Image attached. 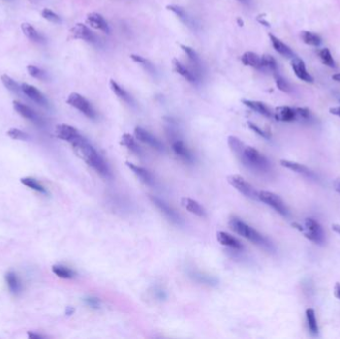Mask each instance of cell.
Instances as JSON below:
<instances>
[{"mask_svg": "<svg viewBox=\"0 0 340 339\" xmlns=\"http://www.w3.org/2000/svg\"><path fill=\"white\" fill-rule=\"evenodd\" d=\"M52 271L57 277H59L61 278H66V279L73 278L76 275V273L72 269H70L66 266H62V265L53 266Z\"/></svg>", "mask_w": 340, "mask_h": 339, "instance_id": "cell-31", "label": "cell"}, {"mask_svg": "<svg viewBox=\"0 0 340 339\" xmlns=\"http://www.w3.org/2000/svg\"><path fill=\"white\" fill-rule=\"evenodd\" d=\"M28 336L30 337V338H34V339H40V338H43V336L42 335H40V334H36V333H32V332H29L28 333Z\"/></svg>", "mask_w": 340, "mask_h": 339, "instance_id": "cell-51", "label": "cell"}, {"mask_svg": "<svg viewBox=\"0 0 340 339\" xmlns=\"http://www.w3.org/2000/svg\"><path fill=\"white\" fill-rule=\"evenodd\" d=\"M73 312H74V309H73V308H67V310H66V314H67V315H71Z\"/></svg>", "mask_w": 340, "mask_h": 339, "instance_id": "cell-55", "label": "cell"}, {"mask_svg": "<svg viewBox=\"0 0 340 339\" xmlns=\"http://www.w3.org/2000/svg\"><path fill=\"white\" fill-rule=\"evenodd\" d=\"M21 30L23 32V34L31 41L33 42H43L44 41V38L43 36L29 23H22L21 24Z\"/></svg>", "mask_w": 340, "mask_h": 339, "instance_id": "cell-29", "label": "cell"}, {"mask_svg": "<svg viewBox=\"0 0 340 339\" xmlns=\"http://www.w3.org/2000/svg\"><path fill=\"white\" fill-rule=\"evenodd\" d=\"M241 61L245 66L262 70V57L254 52H250V51L245 52L242 55Z\"/></svg>", "mask_w": 340, "mask_h": 339, "instance_id": "cell-24", "label": "cell"}, {"mask_svg": "<svg viewBox=\"0 0 340 339\" xmlns=\"http://www.w3.org/2000/svg\"><path fill=\"white\" fill-rule=\"evenodd\" d=\"M274 118L278 122L289 123L299 119L297 109L290 107H278L275 109Z\"/></svg>", "mask_w": 340, "mask_h": 339, "instance_id": "cell-12", "label": "cell"}, {"mask_svg": "<svg viewBox=\"0 0 340 339\" xmlns=\"http://www.w3.org/2000/svg\"><path fill=\"white\" fill-rule=\"evenodd\" d=\"M332 230L336 232L338 235H340V224H333L332 225Z\"/></svg>", "mask_w": 340, "mask_h": 339, "instance_id": "cell-52", "label": "cell"}, {"mask_svg": "<svg viewBox=\"0 0 340 339\" xmlns=\"http://www.w3.org/2000/svg\"><path fill=\"white\" fill-rule=\"evenodd\" d=\"M217 240L220 244H222L223 246H226V247H229L231 249H234V250H241L243 249V245L241 242L233 237L232 235L226 233V232H218L217 233Z\"/></svg>", "mask_w": 340, "mask_h": 339, "instance_id": "cell-21", "label": "cell"}, {"mask_svg": "<svg viewBox=\"0 0 340 339\" xmlns=\"http://www.w3.org/2000/svg\"><path fill=\"white\" fill-rule=\"evenodd\" d=\"M306 315H307L308 325H309V328L311 334L316 335L318 333V325H317V320H316V317H315L314 310L311 309V308L307 309Z\"/></svg>", "mask_w": 340, "mask_h": 339, "instance_id": "cell-36", "label": "cell"}, {"mask_svg": "<svg viewBox=\"0 0 340 339\" xmlns=\"http://www.w3.org/2000/svg\"><path fill=\"white\" fill-rule=\"evenodd\" d=\"M334 297L338 300H340V283L336 282L335 286H334Z\"/></svg>", "mask_w": 340, "mask_h": 339, "instance_id": "cell-48", "label": "cell"}, {"mask_svg": "<svg viewBox=\"0 0 340 339\" xmlns=\"http://www.w3.org/2000/svg\"><path fill=\"white\" fill-rule=\"evenodd\" d=\"M334 188H335V190L340 194V178H337V179L334 181Z\"/></svg>", "mask_w": 340, "mask_h": 339, "instance_id": "cell-50", "label": "cell"}, {"mask_svg": "<svg viewBox=\"0 0 340 339\" xmlns=\"http://www.w3.org/2000/svg\"><path fill=\"white\" fill-rule=\"evenodd\" d=\"M41 15L44 19L48 20V21H50L52 23H60L61 22V18L58 14H56L55 12H53L52 10L50 9H43L42 12H41Z\"/></svg>", "mask_w": 340, "mask_h": 339, "instance_id": "cell-42", "label": "cell"}, {"mask_svg": "<svg viewBox=\"0 0 340 339\" xmlns=\"http://www.w3.org/2000/svg\"><path fill=\"white\" fill-rule=\"evenodd\" d=\"M319 58L325 66H327L329 68H335L336 67L335 61H334L329 49H327V48H324V49H321L319 51Z\"/></svg>", "mask_w": 340, "mask_h": 339, "instance_id": "cell-37", "label": "cell"}, {"mask_svg": "<svg viewBox=\"0 0 340 339\" xmlns=\"http://www.w3.org/2000/svg\"><path fill=\"white\" fill-rule=\"evenodd\" d=\"M332 79L336 82H340V73L339 74H335L332 76Z\"/></svg>", "mask_w": 340, "mask_h": 339, "instance_id": "cell-53", "label": "cell"}, {"mask_svg": "<svg viewBox=\"0 0 340 339\" xmlns=\"http://www.w3.org/2000/svg\"><path fill=\"white\" fill-rule=\"evenodd\" d=\"M243 104L246 107L250 108L251 110L255 111L256 113L267 117V118H272L274 117V113L271 111V109L264 103L258 102V101H250V100H243Z\"/></svg>", "mask_w": 340, "mask_h": 339, "instance_id": "cell-23", "label": "cell"}, {"mask_svg": "<svg viewBox=\"0 0 340 339\" xmlns=\"http://www.w3.org/2000/svg\"><path fill=\"white\" fill-rule=\"evenodd\" d=\"M21 90L28 96L29 99H31L32 101H34L38 105L47 106L48 102H47L46 98L44 96V94L36 87L31 86V85L26 84V83H23L21 85Z\"/></svg>", "mask_w": 340, "mask_h": 339, "instance_id": "cell-16", "label": "cell"}, {"mask_svg": "<svg viewBox=\"0 0 340 339\" xmlns=\"http://www.w3.org/2000/svg\"><path fill=\"white\" fill-rule=\"evenodd\" d=\"M166 8L173 12L185 25H187L188 27H191L193 25V21L191 19V17L188 15V13L186 12V10L178 5H174V4H171V5H167Z\"/></svg>", "mask_w": 340, "mask_h": 339, "instance_id": "cell-28", "label": "cell"}, {"mask_svg": "<svg viewBox=\"0 0 340 339\" xmlns=\"http://www.w3.org/2000/svg\"><path fill=\"white\" fill-rule=\"evenodd\" d=\"M134 135L136 137V139H138L139 141L150 145L151 148H153L155 151L158 152H163L164 151V145L162 144V142L157 139L155 135H153L151 132H149L148 130H145L144 128L137 126L134 128Z\"/></svg>", "mask_w": 340, "mask_h": 339, "instance_id": "cell-9", "label": "cell"}, {"mask_svg": "<svg viewBox=\"0 0 340 339\" xmlns=\"http://www.w3.org/2000/svg\"><path fill=\"white\" fill-rule=\"evenodd\" d=\"M84 301H85V303L89 307H91L93 308H100V301H99V299L93 298V297H88Z\"/></svg>", "mask_w": 340, "mask_h": 339, "instance_id": "cell-46", "label": "cell"}, {"mask_svg": "<svg viewBox=\"0 0 340 339\" xmlns=\"http://www.w3.org/2000/svg\"><path fill=\"white\" fill-rule=\"evenodd\" d=\"M150 199L152 202L156 206V208L173 224L175 225H180L182 224V218L180 215L171 207L169 206L165 201L162 199L155 197V196H150Z\"/></svg>", "mask_w": 340, "mask_h": 339, "instance_id": "cell-8", "label": "cell"}, {"mask_svg": "<svg viewBox=\"0 0 340 339\" xmlns=\"http://www.w3.org/2000/svg\"><path fill=\"white\" fill-rule=\"evenodd\" d=\"M262 70L271 71L273 74L278 72V63L276 59L268 54L262 56Z\"/></svg>", "mask_w": 340, "mask_h": 339, "instance_id": "cell-35", "label": "cell"}, {"mask_svg": "<svg viewBox=\"0 0 340 339\" xmlns=\"http://www.w3.org/2000/svg\"><path fill=\"white\" fill-rule=\"evenodd\" d=\"M0 79H1V82H2L3 86L7 90H9V91H11L13 92H19V90H20L19 85L10 76H8L6 74H3V75H1V77H0Z\"/></svg>", "mask_w": 340, "mask_h": 339, "instance_id": "cell-38", "label": "cell"}, {"mask_svg": "<svg viewBox=\"0 0 340 339\" xmlns=\"http://www.w3.org/2000/svg\"><path fill=\"white\" fill-rule=\"evenodd\" d=\"M248 125H249V127H250L253 131H255V132H256L257 134H259L260 136H262V137H264V138H270V137H271V134H270L269 132L263 130V129L260 128L257 124H255V123H251V122H249V123H248Z\"/></svg>", "mask_w": 340, "mask_h": 339, "instance_id": "cell-45", "label": "cell"}, {"mask_svg": "<svg viewBox=\"0 0 340 339\" xmlns=\"http://www.w3.org/2000/svg\"><path fill=\"white\" fill-rule=\"evenodd\" d=\"M172 65H173V69L174 71L179 74L180 76H182L184 79H186L188 82L190 83H194L196 82V75L193 71L189 70L188 68H186L183 64H181L177 59H173L172 60Z\"/></svg>", "mask_w": 340, "mask_h": 339, "instance_id": "cell-26", "label": "cell"}, {"mask_svg": "<svg viewBox=\"0 0 340 339\" xmlns=\"http://www.w3.org/2000/svg\"><path fill=\"white\" fill-rule=\"evenodd\" d=\"M302 39L306 44H308L309 46L318 47L321 44V38L317 34L310 32V31H303L302 32Z\"/></svg>", "mask_w": 340, "mask_h": 339, "instance_id": "cell-33", "label": "cell"}, {"mask_svg": "<svg viewBox=\"0 0 340 339\" xmlns=\"http://www.w3.org/2000/svg\"><path fill=\"white\" fill-rule=\"evenodd\" d=\"M296 109H297V113H298L299 119L308 120V119L310 118L311 114H310L309 109H307V108H296Z\"/></svg>", "mask_w": 340, "mask_h": 339, "instance_id": "cell-47", "label": "cell"}, {"mask_svg": "<svg viewBox=\"0 0 340 339\" xmlns=\"http://www.w3.org/2000/svg\"><path fill=\"white\" fill-rule=\"evenodd\" d=\"M71 144L76 154L80 158H82L89 166H91L96 173L100 174L104 178H110L112 176L111 169L105 159L83 135H81Z\"/></svg>", "mask_w": 340, "mask_h": 339, "instance_id": "cell-1", "label": "cell"}, {"mask_svg": "<svg viewBox=\"0 0 340 339\" xmlns=\"http://www.w3.org/2000/svg\"><path fill=\"white\" fill-rule=\"evenodd\" d=\"M5 280L8 285V288L13 295H19L22 290V284L17 275L13 272H8L5 276Z\"/></svg>", "mask_w": 340, "mask_h": 339, "instance_id": "cell-27", "label": "cell"}, {"mask_svg": "<svg viewBox=\"0 0 340 339\" xmlns=\"http://www.w3.org/2000/svg\"><path fill=\"white\" fill-rule=\"evenodd\" d=\"M227 180L229 184L239 191L241 194L252 200H259V192L244 177L240 175H229Z\"/></svg>", "mask_w": 340, "mask_h": 339, "instance_id": "cell-4", "label": "cell"}, {"mask_svg": "<svg viewBox=\"0 0 340 339\" xmlns=\"http://www.w3.org/2000/svg\"><path fill=\"white\" fill-rule=\"evenodd\" d=\"M270 37V40L272 42V45L274 47V49L278 53L280 54L281 56H283L284 58H287V59H294L297 57V55L295 54V52L290 49V48L284 44L281 40H279L278 37L274 36L273 34H270L269 35Z\"/></svg>", "mask_w": 340, "mask_h": 339, "instance_id": "cell-18", "label": "cell"}, {"mask_svg": "<svg viewBox=\"0 0 340 339\" xmlns=\"http://www.w3.org/2000/svg\"><path fill=\"white\" fill-rule=\"evenodd\" d=\"M27 72L29 73V75L35 79L38 80H45L46 79V74L44 71H42L41 69H39L36 66L33 65H28L27 66Z\"/></svg>", "mask_w": 340, "mask_h": 339, "instance_id": "cell-43", "label": "cell"}, {"mask_svg": "<svg viewBox=\"0 0 340 339\" xmlns=\"http://www.w3.org/2000/svg\"><path fill=\"white\" fill-rule=\"evenodd\" d=\"M71 37L73 39H79L86 42H93L94 41V35L91 31V29L83 24V23H77L71 30H70Z\"/></svg>", "mask_w": 340, "mask_h": 339, "instance_id": "cell-13", "label": "cell"}, {"mask_svg": "<svg viewBox=\"0 0 340 339\" xmlns=\"http://www.w3.org/2000/svg\"><path fill=\"white\" fill-rule=\"evenodd\" d=\"M279 162H280L281 166H283V167H285L291 171L297 172L301 175H304L309 179H314V180L316 179L315 173L312 170H310L309 167H307L303 164H300L296 161H290V160H285V159H281Z\"/></svg>", "mask_w": 340, "mask_h": 339, "instance_id": "cell-14", "label": "cell"}, {"mask_svg": "<svg viewBox=\"0 0 340 339\" xmlns=\"http://www.w3.org/2000/svg\"><path fill=\"white\" fill-rule=\"evenodd\" d=\"M291 68H293L296 76L301 79L302 81H305L307 83H312L313 78L312 76L308 72L305 62L300 59L298 56L294 59H291Z\"/></svg>", "mask_w": 340, "mask_h": 339, "instance_id": "cell-15", "label": "cell"}, {"mask_svg": "<svg viewBox=\"0 0 340 339\" xmlns=\"http://www.w3.org/2000/svg\"><path fill=\"white\" fill-rule=\"evenodd\" d=\"M21 183L24 184L25 186H27L28 188L36 191V192H39V193H42V194H47V190L46 188L40 183L38 182L35 178H32V177H24L21 179Z\"/></svg>", "mask_w": 340, "mask_h": 339, "instance_id": "cell-32", "label": "cell"}, {"mask_svg": "<svg viewBox=\"0 0 340 339\" xmlns=\"http://www.w3.org/2000/svg\"><path fill=\"white\" fill-rule=\"evenodd\" d=\"M274 77H275V80H276V84H277V87L284 92H289L291 91V87L290 85L288 84V82L278 74V72H276L274 73Z\"/></svg>", "mask_w": 340, "mask_h": 339, "instance_id": "cell-40", "label": "cell"}, {"mask_svg": "<svg viewBox=\"0 0 340 339\" xmlns=\"http://www.w3.org/2000/svg\"><path fill=\"white\" fill-rule=\"evenodd\" d=\"M237 1H239V2L243 3V4H246V5H248V4L250 3L251 0H237Z\"/></svg>", "mask_w": 340, "mask_h": 339, "instance_id": "cell-54", "label": "cell"}, {"mask_svg": "<svg viewBox=\"0 0 340 339\" xmlns=\"http://www.w3.org/2000/svg\"><path fill=\"white\" fill-rule=\"evenodd\" d=\"M181 50L188 56V58L190 59V61L192 62V64L194 65V67L199 68V63H200V59L199 56L197 54V52L193 49V48L183 45V44H179Z\"/></svg>", "mask_w": 340, "mask_h": 339, "instance_id": "cell-34", "label": "cell"}, {"mask_svg": "<svg viewBox=\"0 0 340 339\" xmlns=\"http://www.w3.org/2000/svg\"><path fill=\"white\" fill-rule=\"evenodd\" d=\"M181 204L190 213L196 215L200 218H205L207 216V212L205 208L196 200L188 198V197H184L181 199Z\"/></svg>", "mask_w": 340, "mask_h": 339, "instance_id": "cell-19", "label": "cell"}, {"mask_svg": "<svg viewBox=\"0 0 340 339\" xmlns=\"http://www.w3.org/2000/svg\"><path fill=\"white\" fill-rule=\"evenodd\" d=\"M7 135L12 138V139H15V140H28L29 139V135L18 129V128H10L8 131H7Z\"/></svg>", "mask_w": 340, "mask_h": 339, "instance_id": "cell-41", "label": "cell"}, {"mask_svg": "<svg viewBox=\"0 0 340 339\" xmlns=\"http://www.w3.org/2000/svg\"><path fill=\"white\" fill-rule=\"evenodd\" d=\"M259 200L264 202L265 204L272 207L274 210H276L278 214L281 216L287 217L289 215V211L285 205V203L282 201V199L275 194L273 192L269 191H260L259 192Z\"/></svg>", "mask_w": 340, "mask_h": 339, "instance_id": "cell-5", "label": "cell"}, {"mask_svg": "<svg viewBox=\"0 0 340 339\" xmlns=\"http://www.w3.org/2000/svg\"><path fill=\"white\" fill-rule=\"evenodd\" d=\"M121 144L124 145V148H126L133 154H136V155H141L142 154V151H141L140 147L138 145V143L136 142L135 138L131 134H129V133H124L122 136Z\"/></svg>", "mask_w": 340, "mask_h": 339, "instance_id": "cell-25", "label": "cell"}, {"mask_svg": "<svg viewBox=\"0 0 340 339\" xmlns=\"http://www.w3.org/2000/svg\"><path fill=\"white\" fill-rule=\"evenodd\" d=\"M235 156L243 165L253 171L266 173L271 169V163L269 159L255 148L244 145V148Z\"/></svg>", "mask_w": 340, "mask_h": 339, "instance_id": "cell-2", "label": "cell"}, {"mask_svg": "<svg viewBox=\"0 0 340 339\" xmlns=\"http://www.w3.org/2000/svg\"><path fill=\"white\" fill-rule=\"evenodd\" d=\"M190 277H193L194 280L198 281L199 283H206V284H210V285H213V284L217 283V280L214 277L206 276V275H203L201 273H195V272L191 273Z\"/></svg>", "mask_w": 340, "mask_h": 339, "instance_id": "cell-39", "label": "cell"}, {"mask_svg": "<svg viewBox=\"0 0 340 339\" xmlns=\"http://www.w3.org/2000/svg\"><path fill=\"white\" fill-rule=\"evenodd\" d=\"M229 225L234 232H236L243 238L251 241L252 243L256 245H260V246L269 245L267 239L262 234H260L257 230H255L253 227L249 226L247 223L242 221L241 219L237 217H232L229 220Z\"/></svg>", "mask_w": 340, "mask_h": 339, "instance_id": "cell-3", "label": "cell"}, {"mask_svg": "<svg viewBox=\"0 0 340 339\" xmlns=\"http://www.w3.org/2000/svg\"><path fill=\"white\" fill-rule=\"evenodd\" d=\"M329 113L331 115H334V116H337V117H340V107H335V108H331L329 110Z\"/></svg>", "mask_w": 340, "mask_h": 339, "instance_id": "cell-49", "label": "cell"}, {"mask_svg": "<svg viewBox=\"0 0 340 339\" xmlns=\"http://www.w3.org/2000/svg\"><path fill=\"white\" fill-rule=\"evenodd\" d=\"M171 147H172V151L174 152V154L183 161L187 162V163H192L194 158L193 155L190 152V150L187 148V145L180 139V138H173L171 140Z\"/></svg>", "mask_w": 340, "mask_h": 339, "instance_id": "cell-10", "label": "cell"}, {"mask_svg": "<svg viewBox=\"0 0 340 339\" xmlns=\"http://www.w3.org/2000/svg\"><path fill=\"white\" fill-rule=\"evenodd\" d=\"M303 233L307 239L315 244L321 245L324 243L325 237L322 227L318 222L311 218H308L305 220V228Z\"/></svg>", "mask_w": 340, "mask_h": 339, "instance_id": "cell-7", "label": "cell"}, {"mask_svg": "<svg viewBox=\"0 0 340 339\" xmlns=\"http://www.w3.org/2000/svg\"><path fill=\"white\" fill-rule=\"evenodd\" d=\"M238 23L240 26H243V20H241L240 18H238Z\"/></svg>", "mask_w": 340, "mask_h": 339, "instance_id": "cell-56", "label": "cell"}, {"mask_svg": "<svg viewBox=\"0 0 340 339\" xmlns=\"http://www.w3.org/2000/svg\"><path fill=\"white\" fill-rule=\"evenodd\" d=\"M110 87H111V90L115 92V94L117 96H119V98L128 104L131 103V98H130V95L127 93V92L125 90H124L115 80H111L110 81Z\"/></svg>", "mask_w": 340, "mask_h": 339, "instance_id": "cell-30", "label": "cell"}, {"mask_svg": "<svg viewBox=\"0 0 340 339\" xmlns=\"http://www.w3.org/2000/svg\"><path fill=\"white\" fill-rule=\"evenodd\" d=\"M55 134L58 138L68 141L70 143L78 139L82 134L73 126L68 124H59L56 126Z\"/></svg>", "mask_w": 340, "mask_h": 339, "instance_id": "cell-11", "label": "cell"}, {"mask_svg": "<svg viewBox=\"0 0 340 339\" xmlns=\"http://www.w3.org/2000/svg\"><path fill=\"white\" fill-rule=\"evenodd\" d=\"M86 21L87 23L96 29V30H100V31H103L104 33H110V27H109V24L108 22L106 21V19L99 13H95V12H92V13H89L87 15V18H86Z\"/></svg>", "mask_w": 340, "mask_h": 339, "instance_id": "cell-17", "label": "cell"}, {"mask_svg": "<svg viewBox=\"0 0 340 339\" xmlns=\"http://www.w3.org/2000/svg\"><path fill=\"white\" fill-rule=\"evenodd\" d=\"M13 108L21 117H23V118H25V119L33 122V123H40V118L38 117V115L32 109L27 107L26 105H23L20 102L14 101L13 102Z\"/></svg>", "mask_w": 340, "mask_h": 339, "instance_id": "cell-22", "label": "cell"}, {"mask_svg": "<svg viewBox=\"0 0 340 339\" xmlns=\"http://www.w3.org/2000/svg\"><path fill=\"white\" fill-rule=\"evenodd\" d=\"M126 165L139 178V180L142 183L149 186H153L155 184V179L149 170H147L143 167H140L138 165H135L131 162H126Z\"/></svg>", "mask_w": 340, "mask_h": 339, "instance_id": "cell-20", "label": "cell"}, {"mask_svg": "<svg viewBox=\"0 0 340 339\" xmlns=\"http://www.w3.org/2000/svg\"><path fill=\"white\" fill-rule=\"evenodd\" d=\"M130 58H131V60L134 61L135 63H138V64H140L141 66H143V67L147 68L148 71H153V68H154L153 65L150 63L149 60H147L145 58H143L142 56L135 55V54H131V55H130Z\"/></svg>", "mask_w": 340, "mask_h": 339, "instance_id": "cell-44", "label": "cell"}, {"mask_svg": "<svg viewBox=\"0 0 340 339\" xmlns=\"http://www.w3.org/2000/svg\"><path fill=\"white\" fill-rule=\"evenodd\" d=\"M67 104L75 108L76 110L80 111L82 114H84L86 117L90 119L95 118V112L91 103L78 92H72L69 94L67 99Z\"/></svg>", "mask_w": 340, "mask_h": 339, "instance_id": "cell-6", "label": "cell"}]
</instances>
